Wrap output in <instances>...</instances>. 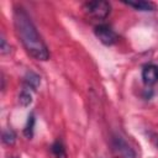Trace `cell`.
I'll return each mask as SVG.
<instances>
[{
  "label": "cell",
  "mask_w": 158,
  "mask_h": 158,
  "mask_svg": "<svg viewBox=\"0 0 158 158\" xmlns=\"http://www.w3.org/2000/svg\"><path fill=\"white\" fill-rule=\"evenodd\" d=\"M14 26L16 33L26 49V52L37 60H47L49 51L35 27L31 17L22 7H16L14 11Z\"/></svg>",
  "instance_id": "1"
},
{
  "label": "cell",
  "mask_w": 158,
  "mask_h": 158,
  "mask_svg": "<svg viewBox=\"0 0 158 158\" xmlns=\"http://www.w3.org/2000/svg\"><path fill=\"white\" fill-rule=\"evenodd\" d=\"M83 10L89 17H93L95 20H104L109 16L111 11V5L105 0L89 1L84 4Z\"/></svg>",
  "instance_id": "2"
},
{
  "label": "cell",
  "mask_w": 158,
  "mask_h": 158,
  "mask_svg": "<svg viewBox=\"0 0 158 158\" xmlns=\"http://www.w3.org/2000/svg\"><path fill=\"white\" fill-rule=\"evenodd\" d=\"M94 32H95V36L99 38V41L104 43L105 46H112L118 41L117 33L109 25H105V23L98 25Z\"/></svg>",
  "instance_id": "3"
},
{
  "label": "cell",
  "mask_w": 158,
  "mask_h": 158,
  "mask_svg": "<svg viewBox=\"0 0 158 158\" xmlns=\"http://www.w3.org/2000/svg\"><path fill=\"white\" fill-rule=\"evenodd\" d=\"M112 151L118 158H136V152L131 146L120 136L112 138Z\"/></svg>",
  "instance_id": "4"
},
{
  "label": "cell",
  "mask_w": 158,
  "mask_h": 158,
  "mask_svg": "<svg viewBox=\"0 0 158 158\" xmlns=\"http://www.w3.org/2000/svg\"><path fill=\"white\" fill-rule=\"evenodd\" d=\"M142 80L146 85H154L158 81V65L146 64L142 69Z\"/></svg>",
  "instance_id": "5"
},
{
  "label": "cell",
  "mask_w": 158,
  "mask_h": 158,
  "mask_svg": "<svg viewBox=\"0 0 158 158\" xmlns=\"http://www.w3.org/2000/svg\"><path fill=\"white\" fill-rule=\"evenodd\" d=\"M23 83L26 85V89L37 90L40 88V85H41V78L35 72H27L25 78H23Z\"/></svg>",
  "instance_id": "6"
},
{
  "label": "cell",
  "mask_w": 158,
  "mask_h": 158,
  "mask_svg": "<svg viewBox=\"0 0 158 158\" xmlns=\"http://www.w3.org/2000/svg\"><path fill=\"white\" fill-rule=\"evenodd\" d=\"M127 6H131L136 10H139V11H153L156 9L154 4L151 2V1H137V2H132V1H128V2H125Z\"/></svg>",
  "instance_id": "7"
},
{
  "label": "cell",
  "mask_w": 158,
  "mask_h": 158,
  "mask_svg": "<svg viewBox=\"0 0 158 158\" xmlns=\"http://www.w3.org/2000/svg\"><path fill=\"white\" fill-rule=\"evenodd\" d=\"M51 152L56 158H67V152H65V147L60 141H56L52 146H51Z\"/></svg>",
  "instance_id": "8"
},
{
  "label": "cell",
  "mask_w": 158,
  "mask_h": 158,
  "mask_svg": "<svg viewBox=\"0 0 158 158\" xmlns=\"http://www.w3.org/2000/svg\"><path fill=\"white\" fill-rule=\"evenodd\" d=\"M35 115L33 114H30L28 117H27V122L25 125V128H23V135L27 137V138H31L33 136V127H35Z\"/></svg>",
  "instance_id": "9"
},
{
  "label": "cell",
  "mask_w": 158,
  "mask_h": 158,
  "mask_svg": "<svg viewBox=\"0 0 158 158\" xmlns=\"http://www.w3.org/2000/svg\"><path fill=\"white\" fill-rule=\"evenodd\" d=\"M32 102V95L27 89H22V91L19 95V104L22 107H27Z\"/></svg>",
  "instance_id": "10"
},
{
  "label": "cell",
  "mask_w": 158,
  "mask_h": 158,
  "mask_svg": "<svg viewBox=\"0 0 158 158\" xmlns=\"http://www.w3.org/2000/svg\"><path fill=\"white\" fill-rule=\"evenodd\" d=\"M2 142L7 146H12L16 142V133L14 132V130L7 128L2 132Z\"/></svg>",
  "instance_id": "11"
},
{
  "label": "cell",
  "mask_w": 158,
  "mask_h": 158,
  "mask_svg": "<svg viewBox=\"0 0 158 158\" xmlns=\"http://www.w3.org/2000/svg\"><path fill=\"white\" fill-rule=\"evenodd\" d=\"M10 51H11L10 44L6 42L4 36H1V41H0V52H1V54H7V53H10Z\"/></svg>",
  "instance_id": "12"
},
{
  "label": "cell",
  "mask_w": 158,
  "mask_h": 158,
  "mask_svg": "<svg viewBox=\"0 0 158 158\" xmlns=\"http://www.w3.org/2000/svg\"><path fill=\"white\" fill-rule=\"evenodd\" d=\"M14 158H17V157H14Z\"/></svg>",
  "instance_id": "13"
}]
</instances>
